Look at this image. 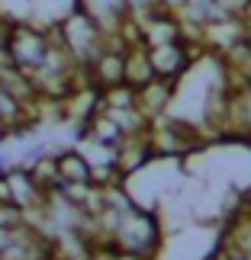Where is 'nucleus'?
I'll list each match as a JSON object with an SVG mask.
<instances>
[{"instance_id": "obj_1", "label": "nucleus", "mask_w": 251, "mask_h": 260, "mask_svg": "<svg viewBox=\"0 0 251 260\" xmlns=\"http://www.w3.org/2000/svg\"><path fill=\"white\" fill-rule=\"evenodd\" d=\"M161 241H164L161 218H158V212H152L145 206L129 209L116 228V235H113V244L119 251L138 254V257H155L161 251Z\"/></svg>"}, {"instance_id": "obj_2", "label": "nucleus", "mask_w": 251, "mask_h": 260, "mask_svg": "<svg viewBox=\"0 0 251 260\" xmlns=\"http://www.w3.org/2000/svg\"><path fill=\"white\" fill-rule=\"evenodd\" d=\"M55 29H58L62 45L68 48V55H71L77 64H90L100 52H103V36H106V29L100 26L97 19L87 13V10H81V7H77L74 13H68Z\"/></svg>"}, {"instance_id": "obj_3", "label": "nucleus", "mask_w": 251, "mask_h": 260, "mask_svg": "<svg viewBox=\"0 0 251 260\" xmlns=\"http://www.w3.org/2000/svg\"><path fill=\"white\" fill-rule=\"evenodd\" d=\"M52 42H55V29H42L36 23H13L10 36H7L10 61L16 68H23V71H36L45 61Z\"/></svg>"}, {"instance_id": "obj_4", "label": "nucleus", "mask_w": 251, "mask_h": 260, "mask_svg": "<svg viewBox=\"0 0 251 260\" xmlns=\"http://www.w3.org/2000/svg\"><path fill=\"white\" fill-rule=\"evenodd\" d=\"M248 36H251V29H248L245 19L229 13V16L213 19V23L203 26V48L209 55H226L235 42H242V39H248Z\"/></svg>"}, {"instance_id": "obj_5", "label": "nucleus", "mask_w": 251, "mask_h": 260, "mask_svg": "<svg viewBox=\"0 0 251 260\" xmlns=\"http://www.w3.org/2000/svg\"><path fill=\"white\" fill-rule=\"evenodd\" d=\"M7 180H10V193H13V206L23 215H33V212H39V209L45 206L48 193L36 183V177L29 174L26 164H13L7 171Z\"/></svg>"}, {"instance_id": "obj_6", "label": "nucleus", "mask_w": 251, "mask_h": 260, "mask_svg": "<svg viewBox=\"0 0 251 260\" xmlns=\"http://www.w3.org/2000/svg\"><path fill=\"white\" fill-rule=\"evenodd\" d=\"M174 96H177V84L164 81V77H155V81H148L145 87L135 90V106L142 109L148 119H161V116H168Z\"/></svg>"}, {"instance_id": "obj_7", "label": "nucleus", "mask_w": 251, "mask_h": 260, "mask_svg": "<svg viewBox=\"0 0 251 260\" xmlns=\"http://www.w3.org/2000/svg\"><path fill=\"white\" fill-rule=\"evenodd\" d=\"M87 68L90 74V84L97 90H106V87H116V84H126V52H113V48H103Z\"/></svg>"}, {"instance_id": "obj_8", "label": "nucleus", "mask_w": 251, "mask_h": 260, "mask_svg": "<svg viewBox=\"0 0 251 260\" xmlns=\"http://www.w3.org/2000/svg\"><path fill=\"white\" fill-rule=\"evenodd\" d=\"M55 164L62 183H94V167L81 148H62L55 154Z\"/></svg>"}, {"instance_id": "obj_9", "label": "nucleus", "mask_w": 251, "mask_h": 260, "mask_svg": "<svg viewBox=\"0 0 251 260\" xmlns=\"http://www.w3.org/2000/svg\"><path fill=\"white\" fill-rule=\"evenodd\" d=\"M229 16V10L219 4V0H184V7L177 10V19L184 26H200L203 29L206 23H213V19H222Z\"/></svg>"}, {"instance_id": "obj_10", "label": "nucleus", "mask_w": 251, "mask_h": 260, "mask_svg": "<svg viewBox=\"0 0 251 260\" xmlns=\"http://www.w3.org/2000/svg\"><path fill=\"white\" fill-rule=\"evenodd\" d=\"M81 10H87L106 32H113V29L132 13V10H129V0H81Z\"/></svg>"}, {"instance_id": "obj_11", "label": "nucleus", "mask_w": 251, "mask_h": 260, "mask_svg": "<svg viewBox=\"0 0 251 260\" xmlns=\"http://www.w3.org/2000/svg\"><path fill=\"white\" fill-rule=\"evenodd\" d=\"M155 68H152V58H148V48L145 45H132L126 52V84L129 87H145L148 81H155Z\"/></svg>"}, {"instance_id": "obj_12", "label": "nucleus", "mask_w": 251, "mask_h": 260, "mask_svg": "<svg viewBox=\"0 0 251 260\" xmlns=\"http://www.w3.org/2000/svg\"><path fill=\"white\" fill-rule=\"evenodd\" d=\"M29 174L36 177V183L42 186L45 193L58 189V183H62V177H58V164H55V154H42V157H36V161L29 164Z\"/></svg>"}, {"instance_id": "obj_13", "label": "nucleus", "mask_w": 251, "mask_h": 260, "mask_svg": "<svg viewBox=\"0 0 251 260\" xmlns=\"http://www.w3.org/2000/svg\"><path fill=\"white\" fill-rule=\"evenodd\" d=\"M129 106H135V87L116 84L100 90V109H129Z\"/></svg>"}, {"instance_id": "obj_14", "label": "nucleus", "mask_w": 251, "mask_h": 260, "mask_svg": "<svg viewBox=\"0 0 251 260\" xmlns=\"http://www.w3.org/2000/svg\"><path fill=\"white\" fill-rule=\"evenodd\" d=\"M0 13L10 23H29L33 16V0H0Z\"/></svg>"}, {"instance_id": "obj_15", "label": "nucleus", "mask_w": 251, "mask_h": 260, "mask_svg": "<svg viewBox=\"0 0 251 260\" xmlns=\"http://www.w3.org/2000/svg\"><path fill=\"white\" fill-rule=\"evenodd\" d=\"M13 164H16V157H13V154L0 151V174H7V171H10V167H13Z\"/></svg>"}, {"instance_id": "obj_16", "label": "nucleus", "mask_w": 251, "mask_h": 260, "mask_svg": "<svg viewBox=\"0 0 251 260\" xmlns=\"http://www.w3.org/2000/svg\"><path fill=\"white\" fill-rule=\"evenodd\" d=\"M242 19H245L248 29H251V0H245V7H242Z\"/></svg>"}]
</instances>
